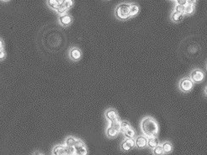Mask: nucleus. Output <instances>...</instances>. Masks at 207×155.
Wrapping results in <instances>:
<instances>
[{
  "mask_svg": "<svg viewBox=\"0 0 207 155\" xmlns=\"http://www.w3.org/2000/svg\"><path fill=\"white\" fill-rule=\"evenodd\" d=\"M115 15L118 20H126L130 18V3H123L117 6L115 9Z\"/></svg>",
  "mask_w": 207,
  "mask_h": 155,
  "instance_id": "nucleus-2",
  "label": "nucleus"
},
{
  "mask_svg": "<svg viewBox=\"0 0 207 155\" xmlns=\"http://www.w3.org/2000/svg\"><path fill=\"white\" fill-rule=\"evenodd\" d=\"M63 0H48L46 1V5L54 11H56L63 4Z\"/></svg>",
  "mask_w": 207,
  "mask_h": 155,
  "instance_id": "nucleus-12",
  "label": "nucleus"
},
{
  "mask_svg": "<svg viewBox=\"0 0 207 155\" xmlns=\"http://www.w3.org/2000/svg\"><path fill=\"white\" fill-rule=\"evenodd\" d=\"M74 2L72 1V0H63V6L66 8L67 10L73 5Z\"/></svg>",
  "mask_w": 207,
  "mask_h": 155,
  "instance_id": "nucleus-23",
  "label": "nucleus"
},
{
  "mask_svg": "<svg viewBox=\"0 0 207 155\" xmlns=\"http://www.w3.org/2000/svg\"><path fill=\"white\" fill-rule=\"evenodd\" d=\"M123 134L125 135V137H126V138H133L134 136H135V131L132 129L131 127H130V128H128L127 130H126V131L123 132Z\"/></svg>",
  "mask_w": 207,
  "mask_h": 155,
  "instance_id": "nucleus-20",
  "label": "nucleus"
},
{
  "mask_svg": "<svg viewBox=\"0 0 207 155\" xmlns=\"http://www.w3.org/2000/svg\"></svg>",
  "mask_w": 207,
  "mask_h": 155,
  "instance_id": "nucleus-31",
  "label": "nucleus"
},
{
  "mask_svg": "<svg viewBox=\"0 0 207 155\" xmlns=\"http://www.w3.org/2000/svg\"><path fill=\"white\" fill-rule=\"evenodd\" d=\"M135 147V140L133 138H126L120 144V149L124 152L130 151Z\"/></svg>",
  "mask_w": 207,
  "mask_h": 155,
  "instance_id": "nucleus-9",
  "label": "nucleus"
},
{
  "mask_svg": "<svg viewBox=\"0 0 207 155\" xmlns=\"http://www.w3.org/2000/svg\"><path fill=\"white\" fill-rule=\"evenodd\" d=\"M6 58V52L3 50H0V62L1 61H3L4 59Z\"/></svg>",
  "mask_w": 207,
  "mask_h": 155,
  "instance_id": "nucleus-27",
  "label": "nucleus"
},
{
  "mask_svg": "<svg viewBox=\"0 0 207 155\" xmlns=\"http://www.w3.org/2000/svg\"><path fill=\"white\" fill-rule=\"evenodd\" d=\"M52 155H71V154L69 148L66 147L64 144H57L52 149Z\"/></svg>",
  "mask_w": 207,
  "mask_h": 155,
  "instance_id": "nucleus-5",
  "label": "nucleus"
},
{
  "mask_svg": "<svg viewBox=\"0 0 207 155\" xmlns=\"http://www.w3.org/2000/svg\"><path fill=\"white\" fill-rule=\"evenodd\" d=\"M58 23L63 27H68L73 23V17L68 13L63 14V15H59Z\"/></svg>",
  "mask_w": 207,
  "mask_h": 155,
  "instance_id": "nucleus-7",
  "label": "nucleus"
},
{
  "mask_svg": "<svg viewBox=\"0 0 207 155\" xmlns=\"http://www.w3.org/2000/svg\"><path fill=\"white\" fill-rule=\"evenodd\" d=\"M141 128L143 134L147 137H156L158 132V125L153 117L147 116L144 117L141 122Z\"/></svg>",
  "mask_w": 207,
  "mask_h": 155,
  "instance_id": "nucleus-1",
  "label": "nucleus"
},
{
  "mask_svg": "<svg viewBox=\"0 0 207 155\" xmlns=\"http://www.w3.org/2000/svg\"><path fill=\"white\" fill-rule=\"evenodd\" d=\"M153 154L154 155H163L164 154L162 146H159V145H158L157 147H156L154 149H153Z\"/></svg>",
  "mask_w": 207,
  "mask_h": 155,
  "instance_id": "nucleus-22",
  "label": "nucleus"
},
{
  "mask_svg": "<svg viewBox=\"0 0 207 155\" xmlns=\"http://www.w3.org/2000/svg\"><path fill=\"white\" fill-rule=\"evenodd\" d=\"M158 145H159V141L156 137H150L147 138V146L150 148L154 149Z\"/></svg>",
  "mask_w": 207,
  "mask_h": 155,
  "instance_id": "nucleus-14",
  "label": "nucleus"
},
{
  "mask_svg": "<svg viewBox=\"0 0 207 155\" xmlns=\"http://www.w3.org/2000/svg\"><path fill=\"white\" fill-rule=\"evenodd\" d=\"M68 57L73 62H78L82 57V52L77 46H73L68 51Z\"/></svg>",
  "mask_w": 207,
  "mask_h": 155,
  "instance_id": "nucleus-4",
  "label": "nucleus"
},
{
  "mask_svg": "<svg viewBox=\"0 0 207 155\" xmlns=\"http://www.w3.org/2000/svg\"><path fill=\"white\" fill-rule=\"evenodd\" d=\"M174 2H175V3H178V5L186 6L189 1H187V0H176V1H174Z\"/></svg>",
  "mask_w": 207,
  "mask_h": 155,
  "instance_id": "nucleus-26",
  "label": "nucleus"
},
{
  "mask_svg": "<svg viewBox=\"0 0 207 155\" xmlns=\"http://www.w3.org/2000/svg\"><path fill=\"white\" fill-rule=\"evenodd\" d=\"M130 127H130V123L128 121H123L120 122V131L124 132L126 130H127Z\"/></svg>",
  "mask_w": 207,
  "mask_h": 155,
  "instance_id": "nucleus-21",
  "label": "nucleus"
},
{
  "mask_svg": "<svg viewBox=\"0 0 207 155\" xmlns=\"http://www.w3.org/2000/svg\"><path fill=\"white\" fill-rule=\"evenodd\" d=\"M135 146L137 148H143L147 146V137L146 136H138L135 139Z\"/></svg>",
  "mask_w": 207,
  "mask_h": 155,
  "instance_id": "nucleus-11",
  "label": "nucleus"
},
{
  "mask_svg": "<svg viewBox=\"0 0 207 155\" xmlns=\"http://www.w3.org/2000/svg\"><path fill=\"white\" fill-rule=\"evenodd\" d=\"M183 14L176 13V12H173V13H172V15H171V20L173 22H179V21H181L182 20H183Z\"/></svg>",
  "mask_w": 207,
  "mask_h": 155,
  "instance_id": "nucleus-19",
  "label": "nucleus"
},
{
  "mask_svg": "<svg viewBox=\"0 0 207 155\" xmlns=\"http://www.w3.org/2000/svg\"><path fill=\"white\" fill-rule=\"evenodd\" d=\"M105 132H106L107 137H110V138L116 137L117 135H118V133H119V131H118L116 128H114L113 127H111V126H109V127H107Z\"/></svg>",
  "mask_w": 207,
  "mask_h": 155,
  "instance_id": "nucleus-15",
  "label": "nucleus"
},
{
  "mask_svg": "<svg viewBox=\"0 0 207 155\" xmlns=\"http://www.w3.org/2000/svg\"><path fill=\"white\" fill-rule=\"evenodd\" d=\"M74 149H75V153L74 155H87L88 154V150L87 148L84 144V142H83L81 139H78V141L76 142L75 146H74Z\"/></svg>",
  "mask_w": 207,
  "mask_h": 155,
  "instance_id": "nucleus-6",
  "label": "nucleus"
},
{
  "mask_svg": "<svg viewBox=\"0 0 207 155\" xmlns=\"http://www.w3.org/2000/svg\"><path fill=\"white\" fill-rule=\"evenodd\" d=\"M78 138H76V137H73V136H69V137H67L65 139L63 144H64L66 147H67V148L74 147L75 144H76V142L78 141Z\"/></svg>",
  "mask_w": 207,
  "mask_h": 155,
  "instance_id": "nucleus-13",
  "label": "nucleus"
},
{
  "mask_svg": "<svg viewBox=\"0 0 207 155\" xmlns=\"http://www.w3.org/2000/svg\"><path fill=\"white\" fill-rule=\"evenodd\" d=\"M205 78L204 73L200 69H194L190 73V79L193 83H200Z\"/></svg>",
  "mask_w": 207,
  "mask_h": 155,
  "instance_id": "nucleus-8",
  "label": "nucleus"
},
{
  "mask_svg": "<svg viewBox=\"0 0 207 155\" xmlns=\"http://www.w3.org/2000/svg\"><path fill=\"white\" fill-rule=\"evenodd\" d=\"M193 86H194L193 81L190 79V78L188 77L182 78L181 80L179 81V90L182 92H184V93L190 92L193 89Z\"/></svg>",
  "mask_w": 207,
  "mask_h": 155,
  "instance_id": "nucleus-3",
  "label": "nucleus"
},
{
  "mask_svg": "<svg viewBox=\"0 0 207 155\" xmlns=\"http://www.w3.org/2000/svg\"><path fill=\"white\" fill-rule=\"evenodd\" d=\"M205 93H206V94L207 95V87L206 88V90H205Z\"/></svg>",
  "mask_w": 207,
  "mask_h": 155,
  "instance_id": "nucleus-30",
  "label": "nucleus"
},
{
  "mask_svg": "<svg viewBox=\"0 0 207 155\" xmlns=\"http://www.w3.org/2000/svg\"><path fill=\"white\" fill-rule=\"evenodd\" d=\"M139 12V7L136 4H130V17L136 15Z\"/></svg>",
  "mask_w": 207,
  "mask_h": 155,
  "instance_id": "nucleus-18",
  "label": "nucleus"
},
{
  "mask_svg": "<svg viewBox=\"0 0 207 155\" xmlns=\"http://www.w3.org/2000/svg\"><path fill=\"white\" fill-rule=\"evenodd\" d=\"M104 116H105V118L110 121V123L114 122V121H116L119 120L117 112L114 109H108V110L105 111Z\"/></svg>",
  "mask_w": 207,
  "mask_h": 155,
  "instance_id": "nucleus-10",
  "label": "nucleus"
},
{
  "mask_svg": "<svg viewBox=\"0 0 207 155\" xmlns=\"http://www.w3.org/2000/svg\"><path fill=\"white\" fill-rule=\"evenodd\" d=\"M32 155H45V154H43L41 152H40V151H36V152H34L33 153V154Z\"/></svg>",
  "mask_w": 207,
  "mask_h": 155,
  "instance_id": "nucleus-29",
  "label": "nucleus"
},
{
  "mask_svg": "<svg viewBox=\"0 0 207 155\" xmlns=\"http://www.w3.org/2000/svg\"><path fill=\"white\" fill-rule=\"evenodd\" d=\"M161 146H162V148H163V153H164V154H169V153H171L172 150H173V146H172L171 142H163Z\"/></svg>",
  "mask_w": 207,
  "mask_h": 155,
  "instance_id": "nucleus-17",
  "label": "nucleus"
},
{
  "mask_svg": "<svg viewBox=\"0 0 207 155\" xmlns=\"http://www.w3.org/2000/svg\"><path fill=\"white\" fill-rule=\"evenodd\" d=\"M4 49V42L3 40L0 37V50H3Z\"/></svg>",
  "mask_w": 207,
  "mask_h": 155,
  "instance_id": "nucleus-28",
  "label": "nucleus"
},
{
  "mask_svg": "<svg viewBox=\"0 0 207 155\" xmlns=\"http://www.w3.org/2000/svg\"><path fill=\"white\" fill-rule=\"evenodd\" d=\"M174 12L183 14L184 12H185V6H182V5H176V7H175V9H174Z\"/></svg>",
  "mask_w": 207,
  "mask_h": 155,
  "instance_id": "nucleus-24",
  "label": "nucleus"
},
{
  "mask_svg": "<svg viewBox=\"0 0 207 155\" xmlns=\"http://www.w3.org/2000/svg\"><path fill=\"white\" fill-rule=\"evenodd\" d=\"M120 122H121V121H120V120H118L116 121L111 122V123L110 124V126L113 127L114 128H116V129L120 132Z\"/></svg>",
  "mask_w": 207,
  "mask_h": 155,
  "instance_id": "nucleus-25",
  "label": "nucleus"
},
{
  "mask_svg": "<svg viewBox=\"0 0 207 155\" xmlns=\"http://www.w3.org/2000/svg\"><path fill=\"white\" fill-rule=\"evenodd\" d=\"M194 3H195L194 1H189V2H188L187 5L185 6V12H184V13L190 15V14H192V13H194Z\"/></svg>",
  "mask_w": 207,
  "mask_h": 155,
  "instance_id": "nucleus-16",
  "label": "nucleus"
}]
</instances>
